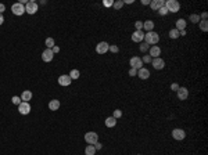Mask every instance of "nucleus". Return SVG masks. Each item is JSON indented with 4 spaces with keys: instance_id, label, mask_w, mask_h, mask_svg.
I'll use <instances>...</instances> for the list:
<instances>
[{
    "instance_id": "obj_1",
    "label": "nucleus",
    "mask_w": 208,
    "mask_h": 155,
    "mask_svg": "<svg viewBox=\"0 0 208 155\" xmlns=\"http://www.w3.org/2000/svg\"><path fill=\"white\" fill-rule=\"evenodd\" d=\"M160 42V35L157 32H154V31H151V32H147L144 33V43H147V44H153V46H157V43Z\"/></svg>"
},
{
    "instance_id": "obj_2",
    "label": "nucleus",
    "mask_w": 208,
    "mask_h": 155,
    "mask_svg": "<svg viewBox=\"0 0 208 155\" xmlns=\"http://www.w3.org/2000/svg\"><path fill=\"white\" fill-rule=\"evenodd\" d=\"M165 9L168 10V13H178L181 10V4L176 0H168L165 1Z\"/></svg>"
},
{
    "instance_id": "obj_3",
    "label": "nucleus",
    "mask_w": 208,
    "mask_h": 155,
    "mask_svg": "<svg viewBox=\"0 0 208 155\" xmlns=\"http://www.w3.org/2000/svg\"><path fill=\"white\" fill-rule=\"evenodd\" d=\"M85 141L87 143V144H90V146L96 144V143L99 141V136H97V133H96V132L85 133Z\"/></svg>"
},
{
    "instance_id": "obj_4",
    "label": "nucleus",
    "mask_w": 208,
    "mask_h": 155,
    "mask_svg": "<svg viewBox=\"0 0 208 155\" xmlns=\"http://www.w3.org/2000/svg\"><path fill=\"white\" fill-rule=\"evenodd\" d=\"M129 65L133 69H140V68H143V61H142L140 57H132L129 60Z\"/></svg>"
},
{
    "instance_id": "obj_5",
    "label": "nucleus",
    "mask_w": 208,
    "mask_h": 155,
    "mask_svg": "<svg viewBox=\"0 0 208 155\" xmlns=\"http://www.w3.org/2000/svg\"><path fill=\"white\" fill-rule=\"evenodd\" d=\"M25 13L31 14V15L38 13V3L36 1H28L27 4H25Z\"/></svg>"
},
{
    "instance_id": "obj_6",
    "label": "nucleus",
    "mask_w": 208,
    "mask_h": 155,
    "mask_svg": "<svg viewBox=\"0 0 208 155\" xmlns=\"http://www.w3.org/2000/svg\"><path fill=\"white\" fill-rule=\"evenodd\" d=\"M11 11H13V14H15V15H22L24 13H25V6L21 4V3H14L13 6H11Z\"/></svg>"
},
{
    "instance_id": "obj_7",
    "label": "nucleus",
    "mask_w": 208,
    "mask_h": 155,
    "mask_svg": "<svg viewBox=\"0 0 208 155\" xmlns=\"http://www.w3.org/2000/svg\"><path fill=\"white\" fill-rule=\"evenodd\" d=\"M151 65H153L154 69L161 71V69H164V67H165V61H164L161 57H158V58H153L151 60Z\"/></svg>"
},
{
    "instance_id": "obj_8",
    "label": "nucleus",
    "mask_w": 208,
    "mask_h": 155,
    "mask_svg": "<svg viewBox=\"0 0 208 155\" xmlns=\"http://www.w3.org/2000/svg\"><path fill=\"white\" fill-rule=\"evenodd\" d=\"M108 49H110V44L107 42H100V43L96 44V51H97L99 54H105V53L108 51Z\"/></svg>"
},
{
    "instance_id": "obj_9",
    "label": "nucleus",
    "mask_w": 208,
    "mask_h": 155,
    "mask_svg": "<svg viewBox=\"0 0 208 155\" xmlns=\"http://www.w3.org/2000/svg\"><path fill=\"white\" fill-rule=\"evenodd\" d=\"M176 94H178V100H181V101L187 100V97H189V89H186V87H179L176 90Z\"/></svg>"
},
{
    "instance_id": "obj_10",
    "label": "nucleus",
    "mask_w": 208,
    "mask_h": 155,
    "mask_svg": "<svg viewBox=\"0 0 208 155\" xmlns=\"http://www.w3.org/2000/svg\"><path fill=\"white\" fill-rule=\"evenodd\" d=\"M172 137L175 138V140H178V141H181V140H183L186 137V133H185V130L183 129H173L172 130Z\"/></svg>"
},
{
    "instance_id": "obj_11",
    "label": "nucleus",
    "mask_w": 208,
    "mask_h": 155,
    "mask_svg": "<svg viewBox=\"0 0 208 155\" xmlns=\"http://www.w3.org/2000/svg\"><path fill=\"white\" fill-rule=\"evenodd\" d=\"M132 40L135 42V43H142V42L144 40V32L143 31H135V32L132 33Z\"/></svg>"
},
{
    "instance_id": "obj_12",
    "label": "nucleus",
    "mask_w": 208,
    "mask_h": 155,
    "mask_svg": "<svg viewBox=\"0 0 208 155\" xmlns=\"http://www.w3.org/2000/svg\"><path fill=\"white\" fill-rule=\"evenodd\" d=\"M18 112L21 115H28L29 112H31V105H29V103H21V104L18 105Z\"/></svg>"
},
{
    "instance_id": "obj_13",
    "label": "nucleus",
    "mask_w": 208,
    "mask_h": 155,
    "mask_svg": "<svg viewBox=\"0 0 208 155\" xmlns=\"http://www.w3.org/2000/svg\"><path fill=\"white\" fill-rule=\"evenodd\" d=\"M165 6V1L164 0H151L150 1V7H151V10L153 11H158L161 7H164Z\"/></svg>"
},
{
    "instance_id": "obj_14",
    "label": "nucleus",
    "mask_w": 208,
    "mask_h": 155,
    "mask_svg": "<svg viewBox=\"0 0 208 155\" xmlns=\"http://www.w3.org/2000/svg\"><path fill=\"white\" fill-rule=\"evenodd\" d=\"M53 57H54V54H53L51 49H46V50L42 53V60H43L45 62H50V61L53 60Z\"/></svg>"
},
{
    "instance_id": "obj_15",
    "label": "nucleus",
    "mask_w": 208,
    "mask_h": 155,
    "mask_svg": "<svg viewBox=\"0 0 208 155\" xmlns=\"http://www.w3.org/2000/svg\"><path fill=\"white\" fill-rule=\"evenodd\" d=\"M72 82V79L69 78V75H61L58 78V85L60 86H69Z\"/></svg>"
},
{
    "instance_id": "obj_16",
    "label": "nucleus",
    "mask_w": 208,
    "mask_h": 155,
    "mask_svg": "<svg viewBox=\"0 0 208 155\" xmlns=\"http://www.w3.org/2000/svg\"><path fill=\"white\" fill-rule=\"evenodd\" d=\"M149 55L151 57V58H158L160 55H161V49H160L158 46H153V47H150Z\"/></svg>"
},
{
    "instance_id": "obj_17",
    "label": "nucleus",
    "mask_w": 208,
    "mask_h": 155,
    "mask_svg": "<svg viewBox=\"0 0 208 155\" xmlns=\"http://www.w3.org/2000/svg\"><path fill=\"white\" fill-rule=\"evenodd\" d=\"M137 76L140 78V79H143V80H146V79H149L150 78V71L143 67V68L137 69Z\"/></svg>"
},
{
    "instance_id": "obj_18",
    "label": "nucleus",
    "mask_w": 208,
    "mask_h": 155,
    "mask_svg": "<svg viewBox=\"0 0 208 155\" xmlns=\"http://www.w3.org/2000/svg\"><path fill=\"white\" fill-rule=\"evenodd\" d=\"M21 101H24V103H29V101L32 100V91L29 90H25L22 91V94H21Z\"/></svg>"
},
{
    "instance_id": "obj_19",
    "label": "nucleus",
    "mask_w": 208,
    "mask_h": 155,
    "mask_svg": "<svg viewBox=\"0 0 208 155\" xmlns=\"http://www.w3.org/2000/svg\"><path fill=\"white\" fill-rule=\"evenodd\" d=\"M186 25H187L186 19H185V18H179V19L176 21V28H175V29H178L179 32H181V31H185Z\"/></svg>"
},
{
    "instance_id": "obj_20",
    "label": "nucleus",
    "mask_w": 208,
    "mask_h": 155,
    "mask_svg": "<svg viewBox=\"0 0 208 155\" xmlns=\"http://www.w3.org/2000/svg\"><path fill=\"white\" fill-rule=\"evenodd\" d=\"M154 28V22L151 21V19H147V21H144L143 22V29L144 31H147V32H151Z\"/></svg>"
},
{
    "instance_id": "obj_21",
    "label": "nucleus",
    "mask_w": 208,
    "mask_h": 155,
    "mask_svg": "<svg viewBox=\"0 0 208 155\" xmlns=\"http://www.w3.org/2000/svg\"><path fill=\"white\" fill-rule=\"evenodd\" d=\"M60 108V101L58 100H51L49 103V110L50 111H57Z\"/></svg>"
},
{
    "instance_id": "obj_22",
    "label": "nucleus",
    "mask_w": 208,
    "mask_h": 155,
    "mask_svg": "<svg viewBox=\"0 0 208 155\" xmlns=\"http://www.w3.org/2000/svg\"><path fill=\"white\" fill-rule=\"evenodd\" d=\"M117 125V119L114 118V116H108V118L105 119V126L107 128H114Z\"/></svg>"
},
{
    "instance_id": "obj_23",
    "label": "nucleus",
    "mask_w": 208,
    "mask_h": 155,
    "mask_svg": "<svg viewBox=\"0 0 208 155\" xmlns=\"http://www.w3.org/2000/svg\"><path fill=\"white\" fill-rule=\"evenodd\" d=\"M199 25H200V29H201L203 32H207L208 31V21L207 19H200Z\"/></svg>"
},
{
    "instance_id": "obj_24",
    "label": "nucleus",
    "mask_w": 208,
    "mask_h": 155,
    "mask_svg": "<svg viewBox=\"0 0 208 155\" xmlns=\"http://www.w3.org/2000/svg\"><path fill=\"white\" fill-rule=\"evenodd\" d=\"M95 154H96V148L89 144V146L85 148V155H95Z\"/></svg>"
},
{
    "instance_id": "obj_25",
    "label": "nucleus",
    "mask_w": 208,
    "mask_h": 155,
    "mask_svg": "<svg viewBox=\"0 0 208 155\" xmlns=\"http://www.w3.org/2000/svg\"><path fill=\"white\" fill-rule=\"evenodd\" d=\"M81 76V72H79V71H78V69H72V71H71V72H69V78H71V79H78V78Z\"/></svg>"
},
{
    "instance_id": "obj_26",
    "label": "nucleus",
    "mask_w": 208,
    "mask_h": 155,
    "mask_svg": "<svg viewBox=\"0 0 208 155\" xmlns=\"http://www.w3.org/2000/svg\"><path fill=\"white\" fill-rule=\"evenodd\" d=\"M169 37H171V39H178V37H179V31L175 29V28L171 29V31H169Z\"/></svg>"
},
{
    "instance_id": "obj_27",
    "label": "nucleus",
    "mask_w": 208,
    "mask_h": 155,
    "mask_svg": "<svg viewBox=\"0 0 208 155\" xmlns=\"http://www.w3.org/2000/svg\"><path fill=\"white\" fill-rule=\"evenodd\" d=\"M46 46H47V49H53L56 46L54 39H53V37H47V39H46Z\"/></svg>"
},
{
    "instance_id": "obj_28",
    "label": "nucleus",
    "mask_w": 208,
    "mask_h": 155,
    "mask_svg": "<svg viewBox=\"0 0 208 155\" xmlns=\"http://www.w3.org/2000/svg\"><path fill=\"white\" fill-rule=\"evenodd\" d=\"M190 22L199 24L200 22V15L199 14H191V15H190Z\"/></svg>"
},
{
    "instance_id": "obj_29",
    "label": "nucleus",
    "mask_w": 208,
    "mask_h": 155,
    "mask_svg": "<svg viewBox=\"0 0 208 155\" xmlns=\"http://www.w3.org/2000/svg\"><path fill=\"white\" fill-rule=\"evenodd\" d=\"M113 7H114V9H115V10L122 9V7H124V1H122V0H117V1H114Z\"/></svg>"
},
{
    "instance_id": "obj_30",
    "label": "nucleus",
    "mask_w": 208,
    "mask_h": 155,
    "mask_svg": "<svg viewBox=\"0 0 208 155\" xmlns=\"http://www.w3.org/2000/svg\"><path fill=\"white\" fill-rule=\"evenodd\" d=\"M139 49H140L142 53H146V51H149V50H150V46L147 44V43H142V44L139 46Z\"/></svg>"
},
{
    "instance_id": "obj_31",
    "label": "nucleus",
    "mask_w": 208,
    "mask_h": 155,
    "mask_svg": "<svg viewBox=\"0 0 208 155\" xmlns=\"http://www.w3.org/2000/svg\"><path fill=\"white\" fill-rule=\"evenodd\" d=\"M135 28H136V31H143V21H136Z\"/></svg>"
},
{
    "instance_id": "obj_32",
    "label": "nucleus",
    "mask_w": 208,
    "mask_h": 155,
    "mask_svg": "<svg viewBox=\"0 0 208 155\" xmlns=\"http://www.w3.org/2000/svg\"><path fill=\"white\" fill-rule=\"evenodd\" d=\"M11 101H13V104H15V105H20L22 101H21V97H18V96H14L13 98H11Z\"/></svg>"
},
{
    "instance_id": "obj_33",
    "label": "nucleus",
    "mask_w": 208,
    "mask_h": 155,
    "mask_svg": "<svg viewBox=\"0 0 208 155\" xmlns=\"http://www.w3.org/2000/svg\"><path fill=\"white\" fill-rule=\"evenodd\" d=\"M113 116L115 119L121 118V116H122V111H121V110H115V111H114V114H113Z\"/></svg>"
},
{
    "instance_id": "obj_34",
    "label": "nucleus",
    "mask_w": 208,
    "mask_h": 155,
    "mask_svg": "<svg viewBox=\"0 0 208 155\" xmlns=\"http://www.w3.org/2000/svg\"><path fill=\"white\" fill-rule=\"evenodd\" d=\"M108 51H111V53H118V51H119V49H118V46L111 44V46H110V49H108Z\"/></svg>"
},
{
    "instance_id": "obj_35",
    "label": "nucleus",
    "mask_w": 208,
    "mask_h": 155,
    "mask_svg": "<svg viewBox=\"0 0 208 155\" xmlns=\"http://www.w3.org/2000/svg\"><path fill=\"white\" fill-rule=\"evenodd\" d=\"M151 57H150V55H144V57H143V58H142V61H143V62H144V64H150V62H151Z\"/></svg>"
},
{
    "instance_id": "obj_36",
    "label": "nucleus",
    "mask_w": 208,
    "mask_h": 155,
    "mask_svg": "<svg viewBox=\"0 0 208 155\" xmlns=\"http://www.w3.org/2000/svg\"><path fill=\"white\" fill-rule=\"evenodd\" d=\"M158 14H160V15H167V14H168V10L165 9V6H164V7H161V9L158 10Z\"/></svg>"
},
{
    "instance_id": "obj_37",
    "label": "nucleus",
    "mask_w": 208,
    "mask_h": 155,
    "mask_svg": "<svg viewBox=\"0 0 208 155\" xmlns=\"http://www.w3.org/2000/svg\"><path fill=\"white\" fill-rule=\"evenodd\" d=\"M136 75H137V69H133V68L129 69V76H136Z\"/></svg>"
},
{
    "instance_id": "obj_38",
    "label": "nucleus",
    "mask_w": 208,
    "mask_h": 155,
    "mask_svg": "<svg viewBox=\"0 0 208 155\" xmlns=\"http://www.w3.org/2000/svg\"><path fill=\"white\" fill-rule=\"evenodd\" d=\"M179 87H181V86H179L178 83H172V85H171V90H172V91H176Z\"/></svg>"
},
{
    "instance_id": "obj_39",
    "label": "nucleus",
    "mask_w": 208,
    "mask_h": 155,
    "mask_svg": "<svg viewBox=\"0 0 208 155\" xmlns=\"http://www.w3.org/2000/svg\"><path fill=\"white\" fill-rule=\"evenodd\" d=\"M103 4H104V6H105V7H113V4H114V1H113V0H111V1H104Z\"/></svg>"
},
{
    "instance_id": "obj_40",
    "label": "nucleus",
    "mask_w": 208,
    "mask_h": 155,
    "mask_svg": "<svg viewBox=\"0 0 208 155\" xmlns=\"http://www.w3.org/2000/svg\"><path fill=\"white\" fill-rule=\"evenodd\" d=\"M51 51H53V54H57V53L60 51V47H58V46H54V47L51 49Z\"/></svg>"
},
{
    "instance_id": "obj_41",
    "label": "nucleus",
    "mask_w": 208,
    "mask_h": 155,
    "mask_svg": "<svg viewBox=\"0 0 208 155\" xmlns=\"http://www.w3.org/2000/svg\"><path fill=\"white\" fill-rule=\"evenodd\" d=\"M93 147H95L96 150H101V147H103V146H101V143H99V141H97V143H96V144H93Z\"/></svg>"
},
{
    "instance_id": "obj_42",
    "label": "nucleus",
    "mask_w": 208,
    "mask_h": 155,
    "mask_svg": "<svg viewBox=\"0 0 208 155\" xmlns=\"http://www.w3.org/2000/svg\"><path fill=\"white\" fill-rule=\"evenodd\" d=\"M143 6H150V0H142L140 1Z\"/></svg>"
},
{
    "instance_id": "obj_43",
    "label": "nucleus",
    "mask_w": 208,
    "mask_h": 155,
    "mask_svg": "<svg viewBox=\"0 0 208 155\" xmlns=\"http://www.w3.org/2000/svg\"><path fill=\"white\" fill-rule=\"evenodd\" d=\"M6 10V6L4 4H0V14H3V11Z\"/></svg>"
},
{
    "instance_id": "obj_44",
    "label": "nucleus",
    "mask_w": 208,
    "mask_h": 155,
    "mask_svg": "<svg viewBox=\"0 0 208 155\" xmlns=\"http://www.w3.org/2000/svg\"><path fill=\"white\" fill-rule=\"evenodd\" d=\"M207 17H208V14L207 13H203V14H201V18H200V19H207Z\"/></svg>"
},
{
    "instance_id": "obj_45",
    "label": "nucleus",
    "mask_w": 208,
    "mask_h": 155,
    "mask_svg": "<svg viewBox=\"0 0 208 155\" xmlns=\"http://www.w3.org/2000/svg\"><path fill=\"white\" fill-rule=\"evenodd\" d=\"M4 22V17H3V14H0V25H3Z\"/></svg>"
},
{
    "instance_id": "obj_46",
    "label": "nucleus",
    "mask_w": 208,
    "mask_h": 155,
    "mask_svg": "<svg viewBox=\"0 0 208 155\" xmlns=\"http://www.w3.org/2000/svg\"><path fill=\"white\" fill-rule=\"evenodd\" d=\"M135 0H126V1H124V4H132Z\"/></svg>"
},
{
    "instance_id": "obj_47",
    "label": "nucleus",
    "mask_w": 208,
    "mask_h": 155,
    "mask_svg": "<svg viewBox=\"0 0 208 155\" xmlns=\"http://www.w3.org/2000/svg\"><path fill=\"white\" fill-rule=\"evenodd\" d=\"M137 155H140V154H137Z\"/></svg>"
}]
</instances>
